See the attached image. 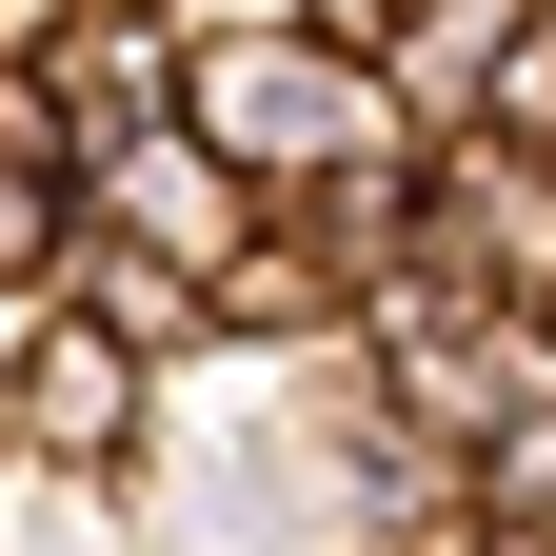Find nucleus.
<instances>
[{"label":"nucleus","mask_w":556,"mask_h":556,"mask_svg":"<svg viewBox=\"0 0 556 556\" xmlns=\"http://www.w3.org/2000/svg\"><path fill=\"white\" fill-rule=\"evenodd\" d=\"M80 239H100L80 179H60V160H0V299H80Z\"/></svg>","instance_id":"5"},{"label":"nucleus","mask_w":556,"mask_h":556,"mask_svg":"<svg viewBox=\"0 0 556 556\" xmlns=\"http://www.w3.org/2000/svg\"><path fill=\"white\" fill-rule=\"evenodd\" d=\"M100 0H0V60H40V40H80Z\"/></svg>","instance_id":"8"},{"label":"nucleus","mask_w":556,"mask_h":556,"mask_svg":"<svg viewBox=\"0 0 556 556\" xmlns=\"http://www.w3.org/2000/svg\"><path fill=\"white\" fill-rule=\"evenodd\" d=\"M179 119L219 139L258 199H299V179H338V160H378V139H397L378 60H358V40H318V21H278V0L199 21V80H179Z\"/></svg>","instance_id":"1"},{"label":"nucleus","mask_w":556,"mask_h":556,"mask_svg":"<svg viewBox=\"0 0 556 556\" xmlns=\"http://www.w3.org/2000/svg\"><path fill=\"white\" fill-rule=\"evenodd\" d=\"M139 438H160V358H139L119 318L40 299L21 378H0V457H21V477H80V497H119V477H139Z\"/></svg>","instance_id":"2"},{"label":"nucleus","mask_w":556,"mask_h":556,"mask_svg":"<svg viewBox=\"0 0 556 556\" xmlns=\"http://www.w3.org/2000/svg\"><path fill=\"white\" fill-rule=\"evenodd\" d=\"M477 119H497V139H536V160H556V0H536V40L497 60V100H477Z\"/></svg>","instance_id":"6"},{"label":"nucleus","mask_w":556,"mask_h":556,"mask_svg":"<svg viewBox=\"0 0 556 556\" xmlns=\"http://www.w3.org/2000/svg\"><path fill=\"white\" fill-rule=\"evenodd\" d=\"M100 199V239H139V258H179V278H239L258 258V219H278V199L219 160V139H199V119H160V139H119V160L80 179Z\"/></svg>","instance_id":"3"},{"label":"nucleus","mask_w":556,"mask_h":556,"mask_svg":"<svg viewBox=\"0 0 556 556\" xmlns=\"http://www.w3.org/2000/svg\"><path fill=\"white\" fill-rule=\"evenodd\" d=\"M40 80H60V119H80V179H100L119 139H160V119H179L199 21H179V0H100L80 40H40Z\"/></svg>","instance_id":"4"},{"label":"nucleus","mask_w":556,"mask_h":556,"mask_svg":"<svg viewBox=\"0 0 556 556\" xmlns=\"http://www.w3.org/2000/svg\"><path fill=\"white\" fill-rule=\"evenodd\" d=\"M278 21H318V40H358V60H378V40L417 21V0H278Z\"/></svg>","instance_id":"7"}]
</instances>
